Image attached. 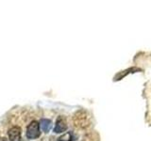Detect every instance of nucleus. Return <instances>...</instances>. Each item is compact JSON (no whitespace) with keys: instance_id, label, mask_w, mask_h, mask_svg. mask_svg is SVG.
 Instances as JSON below:
<instances>
[{"instance_id":"7","label":"nucleus","mask_w":151,"mask_h":141,"mask_svg":"<svg viewBox=\"0 0 151 141\" xmlns=\"http://www.w3.org/2000/svg\"><path fill=\"white\" fill-rule=\"evenodd\" d=\"M76 137L72 132H68V133L64 134L63 135H61L59 138V141H73L75 140Z\"/></svg>"},{"instance_id":"3","label":"nucleus","mask_w":151,"mask_h":141,"mask_svg":"<svg viewBox=\"0 0 151 141\" xmlns=\"http://www.w3.org/2000/svg\"><path fill=\"white\" fill-rule=\"evenodd\" d=\"M68 128L67 125V121H66V119L63 116H60L56 120V124L54 127V133L56 134H60L63 133Z\"/></svg>"},{"instance_id":"4","label":"nucleus","mask_w":151,"mask_h":141,"mask_svg":"<svg viewBox=\"0 0 151 141\" xmlns=\"http://www.w3.org/2000/svg\"><path fill=\"white\" fill-rule=\"evenodd\" d=\"M9 141H21V128L18 126H14L8 132Z\"/></svg>"},{"instance_id":"2","label":"nucleus","mask_w":151,"mask_h":141,"mask_svg":"<svg viewBox=\"0 0 151 141\" xmlns=\"http://www.w3.org/2000/svg\"><path fill=\"white\" fill-rule=\"evenodd\" d=\"M27 137L28 139H36L41 135L40 132V122L36 120L31 121L27 127Z\"/></svg>"},{"instance_id":"8","label":"nucleus","mask_w":151,"mask_h":141,"mask_svg":"<svg viewBox=\"0 0 151 141\" xmlns=\"http://www.w3.org/2000/svg\"><path fill=\"white\" fill-rule=\"evenodd\" d=\"M0 141H9V140H8L7 138H5V137H0Z\"/></svg>"},{"instance_id":"1","label":"nucleus","mask_w":151,"mask_h":141,"mask_svg":"<svg viewBox=\"0 0 151 141\" xmlns=\"http://www.w3.org/2000/svg\"><path fill=\"white\" fill-rule=\"evenodd\" d=\"M73 122L74 125L78 129H87L92 123L91 117L85 110H79L76 113L73 118Z\"/></svg>"},{"instance_id":"6","label":"nucleus","mask_w":151,"mask_h":141,"mask_svg":"<svg viewBox=\"0 0 151 141\" xmlns=\"http://www.w3.org/2000/svg\"><path fill=\"white\" fill-rule=\"evenodd\" d=\"M40 126L45 133H48L52 127V121L47 119H42L40 120Z\"/></svg>"},{"instance_id":"5","label":"nucleus","mask_w":151,"mask_h":141,"mask_svg":"<svg viewBox=\"0 0 151 141\" xmlns=\"http://www.w3.org/2000/svg\"><path fill=\"white\" fill-rule=\"evenodd\" d=\"M138 70H141L139 68H135V67H132V68H129V69H127L125 70H122V72L118 73L115 75L114 78H113V80H114V81H118V80H121V79H123L124 77H126L127 74L136 73V72H138Z\"/></svg>"}]
</instances>
